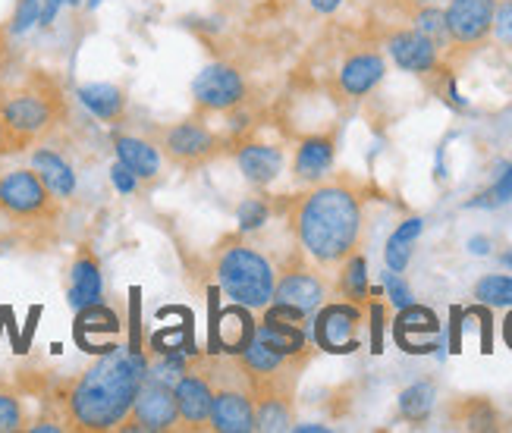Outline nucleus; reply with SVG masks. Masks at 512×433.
<instances>
[{
  "instance_id": "39448f33",
  "label": "nucleus",
  "mask_w": 512,
  "mask_h": 433,
  "mask_svg": "<svg viewBox=\"0 0 512 433\" xmlns=\"http://www.w3.org/2000/svg\"><path fill=\"white\" fill-rule=\"evenodd\" d=\"M0 214L19 223L48 226L60 217V208L57 195L35 170H10L0 176Z\"/></svg>"
},
{
  "instance_id": "cd10ccee",
  "label": "nucleus",
  "mask_w": 512,
  "mask_h": 433,
  "mask_svg": "<svg viewBox=\"0 0 512 433\" xmlns=\"http://www.w3.org/2000/svg\"><path fill=\"white\" fill-rule=\"evenodd\" d=\"M462 427H469V430H497L500 418H497V408L487 402V399H478V396H469V399H462L459 408H456V415H453Z\"/></svg>"
},
{
  "instance_id": "5701e85b",
  "label": "nucleus",
  "mask_w": 512,
  "mask_h": 433,
  "mask_svg": "<svg viewBox=\"0 0 512 433\" xmlns=\"http://www.w3.org/2000/svg\"><path fill=\"white\" fill-rule=\"evenodd\" d=\"M255 339H261L264 346H271L274 352L286 358H305V324H289V321H274L264 317L255 327Z\"/></svg>"
},
{
  "instance_id": "9b49d317",
  "label": "nucleus",
  "mask_w": 512,
  "mask_h": 433,
  "mask_svg": "<svg viewBox=\"0 0 512 433\" xmlns=\"http://www.w3.org/2000/svg\"><path fill=\"white\" fill-rule=\"evenodd\" d=\"M359 324H362V311L355 305H324L315 317V343L318 349L330 355H349L359 349Z\"/></svg>"
},
{
  "instance_id": "49530a36",
  "label": "nucleus",
  "mask_w": 512,
  "mask_h": 433,
  "mask_svg": "<svg viewBox=\"0 0 512 433\" xmlns=\"http://www.w3.org/2000/svg\"><path fill=\"white\" fill-rule=\"evenodd\" d=\"M472 252L475 255H487V239H472Z\"/></svg>"
},
{
  "instance_id": "7ed1b4c3",
  "label": "nucleus",
  "mask_w": 512,
  "mask_h": 433,
  "mask_svg": "<svg viewBox=\"0 0 512 433\" xmlns=\"http://www.w3.org/2000/svg\"><path fill=\"white\" fill-rule=\"evenodd\" d=\"M0 117H4L22 151L32 148L66 117L60 85L44 73L29 76L7 98H0Z\"/></svg>"
},
{
  "instance_id": "72a5a7b5",
  "label": "nucleus",
  "mask_w": 512,
  "mask_h": 433,
  "mask_svg": "<svg viewBox=\"0 0 512 433\" xmlns=\"http://www.w3.org/2000/svg\"><path fill=\"white\" fill-rule=\"evenodd\" d=\"M22 421H26V415H22V402L0 390V433H13V430H22Z\"/></svg>"
},
{
  "instance_id": "a878e982",
  "label": "nucleus",
  "mask_w": 512,
  "mask_h": 433,
  "mask_svg": "<svg viewBox=\"0 0 512 433\" xmlns=\"http://www.w3.org/2000/svg\"><path fill=\"white\" fill-rule=\"evenodd\" d=\"M421 230H425V220H421V217H409L406 223H399V226H396V233L387 239V252H384V258H387V267H390L393 273H403V270H406V264H409V258H412V242L421 236Z\"/></svg>"
},
{
  "instance_id": "c756f323",
  "label": "nucleus",
  "mask_w": 512,
  "mask_h": 433,
  "mask_svg": "<svg viewBox=\"0 0 512 433\" xmlns=\"http://www.w3.org/2000/svg\"><path fill=\"white\" fill-rule=\"evenodd\" d=\"M340 289L349 302H365L368 299V267L362 255H349L343 261V273H340Z\"/></svg>"
},
{
  "instance_id": "2eb2a0df",
  "label": "nucleus",
  "mask_w": 512,
  "mask_h": 433,
  "mask_svg": "<svg viewBox=\"0 0 512 433\" xmlns=\"http://www.w3.org/2000/svg\"><path fill=\"white\" fill-rule=\"evenodd\" d=\"M387 48H390V57L396 60V66H403L406 73H434L440 66L437 41L428 38L425 32H418V29L393 32Z\"/></svg>"
},
{
  "instance_id": "7c9ffc66",
  "label": "nucleus",
  "mask_w": 512,
  "mask_h": 433,
  "mask_svg": "<svg viewBox=\"0 0 512 433\" xmlns=\"http://www.w3.org/2000/svg\"><path fill=\"white\" fill-rule=\"evenodd\" d=\"M475 299L487 308H512V277L491 273L475 283Z\"/></svg>"
},
{
  "instance_id": "79ce46f5",
  "label": "nucleus",
  "mask_w": 512,
  "mask_h": 433,
  "mask_svg": "<svg viewBox=\"0 0 512 433\" xmlns=\"http://www.w3.org/2000/svg\"><path fill=\"white\" fill-rule=\"evenodd\" d=\"M16 151H22V148H19V142L13 139V132L7 129L4 117H0V157H4V154H16Z\"/></svg>"
},
{
  "instance_id": "de8ad7c7",
  "label": "nucleus",
  "mask_w": 512,
  "mask_h": 433,
  "mask_svg": "<svg viewBox=\"0 0 512 433\" xmlns=\"http://www.w3.org/2000/svg\"><path fill=\"white\" fill-rule=\"evenodd\" d=\"M4 54H7V32L0 29V60H4Z\"/></svg>"
},
{
  "instance_id": "f8f14e48",
  "label": "nucleus",
  "mask_w": 512,
  "mask_h": 433,
  "mask_svg": "<svg viewBox=\"0 0 512 433\" xmlns=\"http://www.w3.org/2000/svg\"><path fill=\"white\" fill-rule=\"evenodd\" d=\"M120 330H123V324H120L117 311L104 308L101 302H92V305H85V308L76 311L73 336H76L79 349L88 352V355H107V352H114L117 349L114 339L120 336Z\"/></svg>"
},
{
  "instance_id": "f704fd0d",
  "label": "nucleus",
  "mask_w": 512,
  "mask_h": 433,
  "mask_svg": "<svg viewBox=\"0 0 512 433\" xmlns=\"http://www.w3.org/2000/svg\"><path fill=\"white\" fill-rule=\"evenodd\" d=\"M38 13H41V0H19L13 10V19H10V32L13 35L29 32L38 22Z\"/></svg>"
},
{
  "instance_id": "6e6552de",
  "label": "nucleus",
  "mask_w": 512,
  "mask_h": 433,
  "mask_svg": "<svg viewBox=\"0 0 512 433\" xmlns=\"http://www.w3.org/2000/svg\"><path fill=\"white\" fill-rule=\"evenodd\" d=\"M192 101L198 110L230 113L246 101V79L227 63H211L192 82Z\"/></svg>"
},
{
  "instance_id": "c85d7f7f",
  "label": "nucleus",
  "mask_w": 512,
  "mask_h": 433,
  "mask_svg": "<svg viewBox=\"0 0 512 433\" xmlns=\"http://www.w3.org/2000/svg\"><path fill=\"white\" fill-rule=\"evenodd\" d=\"M431 408H434V386L431 383H415V386H409V390H403V396H399V415L412 424L428 421Z\"/></svg>"
},
{
  "instance_id": "9d476101",
  "label": "nucleus",
  "mask_w": 512,
  "mask_h": 433,
  "mask_svg": "<svg viewBox=\"0 0 512 433\" xmlns=\"http://www.w3.org/2000/svg\"><path fill=\"white\" fill-rule=\"evenodd\" d=\"M217 289H211V352H227V355H242L252 339H255V317L252 308L246 305H227L217 311Z\"/></svg>"
},
{
  "instance_id": "dca6fc26",
  "label": "nucleus",
  "mask_w": 512,
  "mask_h": 433,
  "mask_svg": "<svg viewBox=\"0 0 512 433\" xmlns=\"http://www.w3.org/2000/svg\"><path fill=\"white\" fill-rule=\"evenodd\" d=\"M274 302L293 305L305 314H315L324 302V283L308 267H289L274 286Z\"/></svg>"
},
{
  "instance_id": "ddd939ff",
  "label": "nucleus",
  "mask_w": 512,
  "mask_h": 433,
  "mask_svg": "<svg viewBox=\"0 0 512 433\" xmlns=\"http://www.w3.org/2000/svg\"><path fill=\"white\" fill-rule=\"evenodd\" d=\"M211 430L217 433H252L255 430V396L239 386H224L214 393Z\"/></svg>"
},
{
  "instance_id": "f03ea898",
  "label": "nucleus",
  "mask_w": 512,
  "mask_h": 433,
  "mask_svg": "<svg viewBox=\"0 0 512 433\" xmlns=\"http://www.w3.org/2000/svg\"><path fill=\"white\" fill-rule=\"evenodd\" d=\"M293 230L305 252L324 267H337L362 242V198L346 182H324L299 195Z\"/></svg>"
},
{
  "instance_id": "bb28decb",
  "label": "nucleus",
  "mask_w": 512,
  "mask_h": 433,
  "mask_svg": "<svg viewBox=\"0 0 512 433\" xmlns=\"http://www.w3.org/2000/svg\"><path fill=\"white\" fill-rule=\"evenodd\" d=\"M255 399V430H293V412H289L286 393H264Z\"/></svg>"
},
{
  "instance_id": "a18cd8bd",
  "label": "nucleus",
  "mask_w": 512,
  "mask_h": 433,
  "mask_svg": "<svg viewBox=\"0 0 512 433\" xmlns=\"http://www.w3.org/2000/svg\"><path fill=\"white\" fill-rule=\"evenodd\" d=\"M32 430H35V433H60L63 427H57V424H48V421H44V424H32Z\"/></svg>"
},
{
  "instance_id": "412c9836",
  "label": "nucleus",
  "mask_w": 512,
  "mask_h": 433,
  "mask_svg": "<svg viewBox=\"0 0 512 433\" xmlns=\"http://www.w3.org/2000/svg\"><path fill=\"white\" fill-rule=\"evenodd\" d=\"M114 148L120 164L139 182H154L161 176V154L151 142L139 139V135H114Z\"/></svg>"
},
{
  "instance_id": "f257e3e1",
  "label": "nucleus",
  "mask_w": 512,
  "mask_h": 433,
  "mask_svg": "<svg viewBox=\"0 0 512 433\" xmlns=\"http://www.w3.org/2000/svg\"><path fill=\"white\" fill-rule=\"evenodd\" d=\"M145 377H148L145 355L117 346L70 383L63 399L66 415H70L76 430L85 433L117 430L126 421Z\"/></svg>"
},
{
  "instance_id": "4be33fe9",
  "label": "nucleus",
  "mask_w": 512,
  "mask_h": 433,
  "mask_svg": "<svg viewBox=\"0 0 512 433\" xmlns=\"http://www.w3.org/2000/svg\"><path fill=\"white\" fill-rule=\"evenodd\" d=\"M333 154H337L333 135H311L296 151V176L302 182H318L333 167Z\"/></svg>"
},
{
  "instance_id": "c9c22d12",
  "label": "nucleus",
  "mask_w": 512,
  "mask_h": 433,
  "mask_svg": "<svg viewBox=\"0 0 512 433\" xmlns=\"http://www.w3.org/2000/svg\"><path fill=\"white\" fill-rule=\"evenodd\" d=\"M415 29H418V32H425L428 38L437 41V38L447 35V19H443L440 10L425 7V10H418V16H415Z\"/></svg>"
},
{
  "instance_id": "4468645a",
  "label": "nucleus",
  "mask_w": 512,
  "mask_h": 433,
  "mask_svg": "<svg viewBox=\"0 0 512 433\" xmlns=\"http://www.w3.org/2000/svg\"><path fill=\"white\" fill-rule=\"evenodd\" d=\"M393 336H396V343L412 355L434 352L437 336H440V321L431 308H421V305L409 302L406 308H399V317L393 324Z\"/></svg>"
},
{
  "instance_id": "37998d69",
  "label": "nucleus",
  "mask_w": 512,
  "mask_h": 433,
  "mask_svg": "<svg viewBox=\"0 0 512 433\" xmlns=\"http://www.w3.org/2000/svg\"><path fill=\"white\" fill-rule=\"evenodd\" d=\"M343 4V0H311V7H315L318 13H333Z\"/></svg>"
},
{
  "instance_id": "393cba45",
  "label": "nucleus",
  "mask_w": 512,
  "mask_h": 433,
  "mask_svg": "<svg viewBox=\"0 0 512 433\" xmlns=\"http://www.w3.org/2000/svg\"><path fill=\"white\" fill-rule=\"evenodd\" d=\"M79 101L85 110H92L98 120L104 123H120L126 113V95L123 88L107 85V82H95V85H82L79 88Z\"/></svg>"
},
{
  "instance_id": "b1692460",
  "label": "nucleus",
  "mask_w": 512,
  "mask_h": 433,
  "mask_svg": "<svg viewBox=\"0 0 512 433\" xmlns=\"http://www.w3.org/2000/svg\"><path fill=\"white\" fill-rule=\"evenodd\" d=\"M32 170L41 176V182L48 186L57 198H70L76 192V173L63 157L51 148H38L32 154Z\"/></svg>"
},
{
  "instance_id": "aec40b11",
  "label": "nucleus",
  "mask_w": 512,
  "mask_h": 433,
  "mask_svg": "<svg viewBox=\"0 0 512 433\" xmlns=\"http://www.w3.org/2000/svg\"><path fill=\"white\" fill-rule=\"evenodd\" d=\"M104 280H101V264L92 248H79V255L70 270V305L79 311L92 302H101Z\"/></svg>"
},
{
  "instance_id": "2f4dec72",
  "label": "nucleus",
  "mask_w": 512,
  "mask_h": 433,
  "mask_svg": "<svg viewBox=\"0 0 512 433\" xmlns=\"http://www.w3.org/2000/svg\"><path fill=\"white\" fill-rule=\"evenodd\" d=\"M267 201H261V198H246L239 204V230L242 233H252V230H261V226L267 223Z\"/></svg>"
},
{
  "instance_id": "e433bc0d",
  "label": "nucleus",
  "mask_w": 512,
  "mask_h": 433,
  "mask_svg": "<svg viewBox=\"0 0 512 433\" xmlns=\"http://www.w3.org/2000/svg\"><path fill=\"white\" fill-rule=\"evenodd\" d=\"M503 44L512 41V0H497V10H494V32Z\"/></svg>"
},
{
  "instance_id": "473e14b6",
  "label": "nucleus",
  "mask_w": 512,
  "mask_h": 433,
  "mask_svg": "<svg viewBox=\"0 0 512 433\" xmlns=\"http://www.w3.org/2000/svg\"><path fill=\"white\" fill-rule=\"evenodd\" d=\"M506 201H512V167H506V173L494 186L472 201V208H497V204H506Z\"/></svg>"
},
{
  "instance_id": "58836bf2",
  "label": "nucleus",
  "mask_w": 512,
  "mask_h": 433,
  "mask_svg": "<svg viewBox=\"0 0 512 433\" xmlns=\"http://www.w3.org/2000/svg\"><path fill=\"white\" fill-rule=\"evenodd\" d=\"M110 182H114V186H117L123 195H132V192H136V186H139V179L132 176L120 161H117L114 167H110Z\"/></svg>"
},
{
  "instance_id": "20e7f679",
  "label": "nucleus",
  "mask_w": 512,
  "mask_h": 433,
  "mask_svg": "<svg viewBox=\"0 0 512 433\" xmlns=\"http://www.w3.org/2000/svg\"><path fill=\"white\" fill-rule=\"evenodd\" d=\"M217 283L233 302L264 311L274 302L277 270L249 242L227 239L217 252Z\"/></svg>"
},
{
  "instance_id": "3c124183",
  "label": "nucleus",
  "mask_w": 512,
  "mask_h": 433,
  "mask_svg": "<svg viewBox=\"0 0 512 433\" xmlns=\"http://www.w3.org/2000/svg\"><path fill=\"white\" fill-rule=\"evenodd\" d=\"M421 4H431V0H421Z\"/></svg>"
},
{
  "instance_id": "1a4fd4ad",
  "label": "nucleus",
  "mask_w": 512,
  "mask_h": 433,
  "mask_svg": "<svg viewBox=\"0 0 512 433\" xmlns=\"http://www.w3.org/2000/svg\"><path fill=\"white\" fill-rule=\"evenodd\" d=\"M497 0H450L447 13V38L456 48H478L494 32Z\"/></svg>"
},
{
  "instance_id": "8fccbe9b",
  "label": "nucleus",
  "mask_w": 512,
  "mask_h": 433,
  "mask_svg": "<svg viewBox=\"0 0 512 433\" xmlns=\"http://www.w3.org/2000/svg\"><path fill=\"white\" fill-rule=\"evenodd\" d=\"M63 4H73V7H76V4H79V0H63Z\"/></svg>"
},
{
  "instance_id": "4c0bfd02",
  "label": "nucleus",
  "mask_w": 512,
  "mask_h": 433,
  "mask_svg": "<svg viewBox=\"0 0 512 433\" xmlns=\"http://www.w3.org/2000/svg\"><path fill=\"white\" fill-rule=\"evenodd\" d=\"M384 286H387V292H390V299H393L396 308H406V305L412 302V295H409L406 283L399 280L396 273H387V277H384Z\"/></svg>"
},
{
  "instance_id": "c03bdc74",
  "label": "nucleus",
  "mask_w": 512,
  "mask_h": 433,
  "mask_svg": "<svg viewBox=\"0 0 512 433\" xmlns=\"http://www.w3.org/2000/svg\"><path fill=\"white\" fill-rule=\"evenodd\" d=\"M293 430L296 433H327L324 424H293Z\"/></svg>"
},
{
  "instance_id": "f3484780",
  "label": "nucleus",
  "mask_w": 512,
  "mask_h": 433,
  "mask_svg": "<svg viewBox=\"0 0 512 433\" xmlns=\"http://www.w3.org/2000/svg\"><path fill=\"white\" fill-rule=\"evenodd\" d=\"M176 408H180V421L189 427H202L211 421L214 390L202 374H183L173 386Z\"/></svg>"
},
{
  "instance_id": "6ab92c4d",
  "label": "nucleus",
  "mask_w": 512,
  "mask_h": 433,
  "mask_svg": "<svg viewBox=\"0 0 512 433\" xmlns=\"http://www.w3.org/2000/svg\"><path fill=\"white\" fill-rule=\"evenodd\" d=\"M236 167L242 170L252 186H271L283 170V151L274 145L249 142L236 151Z\"/></svg>"
},
{
  "instance_id": "0eeeda50",
  "label": "nucleus",
  "mask_w": 512,
  "mask_h": 433,
  "mask_svg": "<svg viewBox=\"0 0 512 433\" xmlns=\"http://www.w3.org/2000/svg\"><path fill=\"white\" fill-rule=\"evenodd\" d=\"M180 421V408H176L173 386L164 380H151L139 386L136 402H132L126 421L120 424L123 430H145V433H161L173 430V424Z\"/></svg>"
},
{
  "instance_id": "423d86ee",
  "label": "nucleus",
  "mask_w": 512,
  "mask_h": 433,
  "mask_svg": "<svg viewBox=\"0 0 512 433\" xmlns=\"http://www.w3.org/2000/svg\"><path fill=\"white\" fill-rule=\"evenodd\" d=\"M161 151L167 154L170 164L183 170H198L224 151V139L214 129H208L202 117H192L161 132Z\"/></svg>"
},
{
  "instance_id": "a19ab883",
  "label": "nucleus",
  "mask_w": 512,
  "mask_h": 433,
  "mask_svg": "<svg viewBox=\"0 0 512 433\" xmlns=\"http://www.w3.org/2000/svg\"><path fill=\"white\" fill-rule=\"evenodd\" d=\"M38 317H41V305H32V308H29L26 330H22V336H19V349H16V352H26V349H29L32 336H35V327H38Z\"/></svg>"
},
{
  "instance_id": "a211bd4d",
  "label": "nucleus",
  "mask_w": 512,
  "mask_h": 433,
  "mask_svg": "<svg viewBox=\"0 0 512 433\" xmlns=\"http://www.w3.org/2000/svg\"><path fill=\"white\" fill-rule=\"evenodd\" d=\"M387 66H384V57L374 54V51H365V54H352L343 70L337 76V85L346 98H365L368 91L384 79Z\"/></svg>"
},
{
  "instance_id": "ea45409f",
  "label": "nucleus",
  "mask_w": 512,
  "mask_h": 433,
  "mask_svg": "<svg viewBox=\"0 0 512 433\" xmlns=\"http://www.w3.org/2000/svg\"><path fill=\"white\" fill-rule=\"evenodd\" d=\"M384 308L381 305H371V352L377 355L381 352V346H384V339H381V333H384Z\"/></svg>"
},
{
  "instance_id": "09e8293b",
  "label": "nucleus",
  "mask_w": 512,
  "mask_h": 433,
  "mask_svg": "<svg viewBox=\"0 0 512 433\" xmlns=\"http://www.w3.org/2000/svg\"><path fill=\"white\" fill-rule=\"evenodd\" d=\"M500 264L512 270V252H503V255H500Z\"/></svg>"
}]
</instances>
